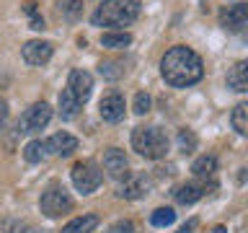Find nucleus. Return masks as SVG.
Segmentation results:
<instances>
[{
	"mask_svg": "<svg viewBox=\"0 0 248 233\" xmlns=\"http://www.w3.org/2000/svg\"><path fill=\"white\" fill-rule=\"evenodd\" d=\"M124 112H127V101H124V96H122L116 88L106 91L104 96H101V101H98V114H101V119H104V122H108V124L122 122V119H124Z\"/></svg>",
	"mask_w": 248,
	"mask_h": 233,
	"instance_id": "0eeeda50",
	"label": "nucleus"
},
{
	"mask_svg": "<svg viewBox=\"0 0 248 233\" xmlns=\"http://www.w3.org/2000/svg\"><path fill=\"white\" fill-rule=\"evenodd\" d=\"M173 220H176V213L170 207H158V210H153V215H150V223L155 228H166V225H170Z\"/></svg>",
	"mask_w": 248,
	"mask_h": 233,
	"instance_id": "393cba45",
	"label": "nucleus"
},
{
	"mask_svg": "<svg viewBox=\"0 0 248 233\" xmlns=\"http://www.w3.org/2000/svg\"><path fill=\"white\" fill-rule=\"evenodd\" d=\"M194 228H197V217H191L189 223H184L181 228H178L176 233H194Z\"/></svg>",
	"mask_w": 248,
	"mask_h": 233,
	"instance_id": "c756f323",
	"label": "nucleus"
},
{
	"mask_svg": "<svg viewBox=\"0 0 248 233\" xmlns=\"http://www.w3.org/2000/svg\"><path fill=\"white\" fill-rule=\"evenodd\" d=\"M215 182L209 179V184H207V179H197V182H186V184H178L173 192H170V197H173L178 205H194L197 200H202L207 194V189H212Z\"/></svg>",
	"mask_w": 248,
	"mask_h": 233,
	"instance_id": "6e6552de",
	"label": "nucleus"
},
{
	"mask_svg": "<svg viewBox=\"0 0 248 233\" xmlns=\"http://www.w3.org/2000/svg\"><path fill=\"white\" fill-rule=\"evenodd\" d=\"M70 176H73V184H75V189L80 192V194L96 192L98 186H101V182H104V171H101L93 161L75 163L73 171H70Z\"/></svg>",
	"mask_w": 248,
	"mask_h": 233,
	"instance_id": "39448f33",
	"label": "nucleus"
},
{
	"mask_svg": "<svg viewBox=\"0 0 248 233\" xmlns=\"http://www.w3.org/2000/svg\"><path fill=\"white\" fill-rule=\"evenodd\" d=\"M150 106H153V99H150V93H145V91L135 93V101H132V112L142 116V114H147V112H150Z\"/></svg>",
	"mask_w": 248,
	"mask_h": 233,
	"instance_id": "a878e982",
	"label": "nucleus"
},
{
	"mask_svg": "<svg viewBox=\"0 0 248 233\" xmlns=\"http://www.w3.org/2000/svg\"><path fill=\"white\" fill-rule=\"evenodd\" d=\"M230 122H232V130H235L238 135H248V101H240V104L232 109Z\"/></svg>",
	"mask_w": 248,
	"mask_h": 233,
	"instance_id": "aec40b11",
	"label": "nucleus"
},
{
	"mask_svg": "<svg viewBox=\"0 0 248 233\" xmlns=\"http://www.w3.org/2000/svg\"><path fill=\"white\" fill-rule=\"evenodd\" d=\"M108 233H135V225H132L129 220H119V223H114L111 228H108Z\"/></svg>",
	"mask_w": 248,
	"mask_h": 233,
	"instance_id": "c85d7f7f",
	"label": "nucleus"
},
{
	"mask_svg": "<svg viewBox=\"0 0 248 233\" xmlns=\"http://www.w3.org/2000/svg\"><path fill=\"white\" fill-rule=\"evenodd\" d=\"M124 62H119V60H104L98 65V73H101V78L104 81H119V78L124 75Z\"/></svg>",
	"mask_w": 248,
	"mask_h": 233,
	"instance_id": "4be33fe9",
	"label": "nucleus"
},
{
	"mask_svg": "<svg viewBox=\"0 0 248 233\" xmlns=\"http://www.w3.org/2000/svg\"><path fill=\"white\" fill-rule=\"evenodd\" d=\"M39 210H42L46 217H62L65 213H70V210H73V197L67 194L65 186L49 184V186H46V189L42 192Z\"/></svg>",
	"mask_w": 248,
	"mask_h": 233,
	"instance_id": "20e7f679",
	"label": "nucleus"
},
{
	"mask_svg": "<svg viewBox=\"0 0 248 233\" xmlns=\"http://www.w3.org/2000/svg\"><path fill=\"white\" fill-rule=\"evenodd\" d=\"M52 52H54V47L49 42H42V39H31V42H26L21 47V57L31 67L46 65V62L52 60Z\"/></svg>",
	"mask_w": 248,
	"mask_h": 233,
	"instance_id": "1a4fd4ad",
	"label": "nucleus"
},
{
	"mask_svg": "<svg viewBox=\"0 0 248 233\" xmlns=\"http://www.w3.org/2000/svg\"><path fill=\"white\" fill-rule=\"evenodd\" d=\"M132 148L147 161H160L168 153V135L155 124L132 130Z\"/></svg>",
	"mask_w": 248,
	"mask_h": 233,
	"instance_id": "7ed1b4c3",
	"label": "nucleus"
},
{
	"mask_svg": "<svg viewBox=\"0 0 248 233\" xmlns=\"http://www.w3.org/2000/svg\"><path fill=\"white\" fill-rule=\"evenodd\" d=\"M96 225H98V215H80V217H73L60 233H93Z\"/></svg>",
	"mask_w": 248,
	"mask_h": 233,
	"instance_id": "a211bd4d",
	"label": "nucleus"
},
{
	"mask_svg": "<svg viewBox=\"0 0 248 233\" xmlns=\"http://www.w3.org/2000/svg\"><path fill=\"white\" fill-rule=\"evenodd\" d=\"M191 171H194V176L197 179H215V174H217V158L215 155H199L197 161L191 163Z\"/></svg>",
	"mask_w": 248,
	"mask_h": 233,
	"instance_id": "dca6fc26",
	"label": "nucleus"
},
{
	"mask_svg": "<svg viewBox=\"0 0 248 233\" xmlns=\"http://www.w3.org/2000/svg\"><path fill=\"white\" fill-rule=\"evenodd\" d=\"M46 150L67 158V155H73L78 150V137H73L70 132H54V135L46 140Z\"/></svg>",
	"mask_w": 248,
	"mask_h": 233,
	"instance_id": "ddd939ff",
	"label": "nucleus"
},
{
	"mask_svg": "<svg viewBox=\"0 0 248 233\" xmlns=\"http://www.w3.org/2000/svg\"><path fill=\"white\" fill-rule=\"evenodd\" d=\"M5 119H8V104H5L3 99H0V127L5 124Z\"/></svg>",
	"mask_w": 248,
	"mask_h": 233,
	"instance_id": "7c9ffc66",
	"label": "nucleus"
},
{
	"mask_svg": "<svg viewBox=\"0 0 248 233\" xmlns=\"http://www.w3.org/2000/svg\"><path fill=\"white\" fill-rule=\"evenodd\" d=\"M104 168L111 179H116V182L127 179L129 176V161H127V155H124V150H119V148H108V150L104 153Z\"/></svg>",
	"mask_w": 248,
	"mask_h": 233,
	"instance_id": "9b49d317",
	"label": "nucleus"
},
{
	"mask_svg": "<svg viewBox=\"0 0 248 233\" xmlns=\"http://www.w3.org/2000/svg\"><path fill=\"white\" fill-rule=\"evenodd\" d=\"M212 233H228V228H225V225H215Z\"/></svg>",
	"mask_w": 248,
	"mask_h": 233,
	"instance_id": "2f4dec72",
	"label": "nucleus"
},
{
	"mask_svg": "<svg viewBox=\"0 0 248 233\" xmlns=\"http://www.w3.org/2000/svg\"><path fill=\"white\" fill-rule=\"evenodd\" d=\"M220 26L225 31H240L248 26V3H232L220 11Z\"/></svg>",
	"mask_w": 248,
	"mask_h": 233,
	"instance_id": "9d476101",
	"label": "nucleus"
},
{
	"mask_svg": "<svg viewBox=\"0 0 248 233\" xmlns=\"http://www.w3.org/2000/svg\"><path fill=\"white\" fill-rule=\"evenodd\" d=\"M57 104H60V116H62V119H73V116L80 112V106H83L70 88H65V91L60 93V101H57Z\"/></svg>",
	"mask_w": 248,
	"mask_h": 233,
	"instance_id": "f3484780",
	"label": "nucleus"
},
{
	"mask_svg": "<svg viewBox=\"0 0 248 233\" xmlns=\"http://www.w3.org/2000/svg\"><path fill=\"white\" fill-rule=\"evenodd\" d=\"M26 13H29V18H31V29H34V31H44L46 29L44 26V18L36 13V3H34V0H29V3H26Z\"/></svg>",
	"mask_w": 248,
	"mask_h": 233,
	"instance_id": "bb28decb",
	"label": "nucleus"
},
{
	"mask_svg": "<svg viewBox=\"0 0 248 233\" xmlns=\"http://www.w3.org/2000/svg\"><path fill=\"white\" fill-rule=\"evenodd\" d=\"M150 186H153V182L145 174L135 176V179H129V182L119 189V197L122 200H140V197H145V194L150 192Z\"/></svg>",
	"mask_w": 248,
	"mask_h": 233,
	"instance_id": "2eb2a0df",
	"label": "nucleus"
},
{
	"mask_svg": "<svg viewBox=\"0 0 248 233\" xmlns=\"http://www.w3.org/2000/svg\"><path fill=\"white\" fill-rule=\"evenodd\" d=\"M52 119V106L46 101H36L34 106H29L26 112L21 114L18 119V132L21 135H31V132H39L44 130Z\"/></svg>",
	"mask_w": 248,
	"mask_h": 233,
	"instance_id": "423d86ee",
	"label": "nucleus"
},
{
	"mask_svg": "<svg viewBox=\"0 0 248 233\" xmlns=\"http://www.w3.org/2000/svg\"><path fill=\"white\" fill-rule=\"evenodd\" d=\"M46 155H49V150H46V140H31V143L23 148V158H26L29 163H42Z\"/></svg>",
	"mask_w": 248,
	"mask_h": 233,
	"instance_id": "412c9836",
	"label": "nucleus"
},
{
	"mask_svg": "<svg viewBox=\"0 0 248 233\" xmlns=\"http://www.w3.org/2000/svg\"><path fill=\"white\" fill-rule=\"evenodd\" d=\"M57 8L67 21H78L83 16V0H57Z\"/></svg>",
	"mask_w": 248,
	"mask_h": 233,
	"instance_id": "b1692460",
	"label": "nucleus"
},
{
	"mask_svg": "<svg viewBox=\"0 0 248 233\" xmlns=\"http://www.w3.org/2000/svg\"><path fill=\"white\" fill-rule=\"evenodd\" d=\"M140 11H142L140 0H104L96 8V13L91 16V21H93V26L122 29V26H129L140 16Z\"/></svg>",
	"mask_w": 248,
	"mask_h": 233,
	"instance_id": "f03ea898",
	"label": "nucleus"
},
{
	"mask_svg": "<svg viewBox=\"0 0 248 233\" xmlns=\"http://www.w3.org/2000/svg\"><path fill=\"white\" fill-rule=\"evenodd\" d=\"M8 233H36V228L31 223H18V220H13V223H8Z\"/></svg>",
	"mask_w": 248,
	"mask_h": 233,
	"instance_id": "cd10ccee",
	"label": "nucleus"
},
{
	"mask_svg": "<svg viewBox=\"0 0 248 233\" xmlns=\"http://www.w3.org/2000/svg\"><path fill=\"white\" fill-rule=\"evenodd\" d=\"M129 44H132V34H127V31H106V34H101V47H108V50H124Z\"/></svg>",
	"mask_w": 248,
	"mask_h": 233,
	"instance_id": "6ab92c4d",
	"label": "nucleus"
},
{
	"mask_svg": "<svg viewBox=\"0 0 248 233\" xmlns=\"http://www.w3.org/2000/svg\"><path fill=\"white\" fill-rule=\"evenodd\" d=\"M228 88L235 91V93H248V60H240L235 62L230 70H228Z\"/></svg>",
	"mask_w": 248,
	"mask_h": 233,
	"instance_id": "4468645a",
	"label": "nucleus"
},
{
	"mask_svg": "<svg viewBox=\"0 0 248 233\" xmlns=\"http://www.w3.org/2000/svg\"><path fill=\"white\" fill-rule=\"evenodd\" d=\"M176 143H178V150H181L184 155H191L194 150H197V135H194V130H189V127L178 130Z\"/></svg>",
	"mask_w": 248,
	"mask_h": 233,
	"instance_id": "5701e85b",
	"label": "nucleus"
},
{
	"mask_svg": "<svg viewBox=\"0 0 248 233\" xmlns=\"http://www.w3.org/2000/svg\"><path fill=\"white\" fill-rule=\"evenodd\" d=\"M67 88L75 93V99L80 101V104H85L93 93V75L88 70H73L67 78Z\"/></svg>",
	"mask_w": 248,
	"mask_h": 233,
	"instance_id": "f8f14e48",
	"label": "nucleus"
},
{
	"mask_svg": "<svg viewBox=\"0 0 248 233\" xmlns=\"http://www.w3.org/2000/svg\"><path fill=\"white\" fill-rule=\"evenodd\" d=\"M160 75H163V81L168 85H173V88H189V85L202 81L204 65H202V57L191 50V47L176 44L163 54Z\"/></svg>",
	"mask_w": 248,
	"mask_h": 233,
	"instance_id": "f257e3e1",
	"label": "nucleus"
}]
</instances>
